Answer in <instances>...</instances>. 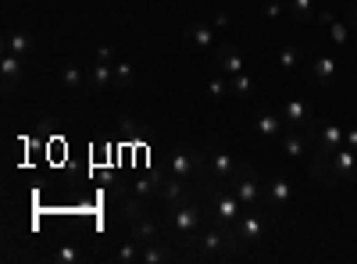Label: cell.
Listing matches in <instances>:
<instances>
[{"mask_svg": "<svg viewBox=\"0 0 357 264\" xmlns=\"http://www.w3.org/2000/svg\"><path fill=\"white\" fill-rule=\"evenodd\" d=\"M311 175L321 186L357 179V150L354 146H340L336 154H311Z\"/></svg>", "mask_w": 357, "mask_h": 264, "instance_id": "1", "label": "cell"}, {"mask_svg": "<svg viewBox=\"0 0 357 264\" xmlns=\"http://www.w3.org/2000/svg\"><path fill=\"white\" fill-rule=\"evenodd\" d=\"M165 222H168V236L190 247L193 236H197V228L204 225V211H200V203L193 196H186V200H178L175 208H168Z\"/></svg>", "mask_w": 357, "mask_h": 264, "instance_id": "2", "label": "cell"}, {"mask_svg": "<svg viewBox=\"0 0 357 264\" xmlns=\"http://www.w3.org/2000/svg\"><path fill=\"white\" fill-rule=\"evenodd\" d=\"M229 186H232L236 196H240L243 211H268L264 208V189L257 183V168L254 164H240V171H236V179Z\"/></svg>", "mask_w": 357, "mask_h": 264, "instance_id": "3", "label": "cell"}, {"mask_svg": "<svg viewBox=\"0 0 357 264\" xmlns=\"http://www.w3.org/2000/svg\"><path fill=\"white\" fill-rule=\"evenodd\" d=\"M304 79L314 86V90H329V86H336V61L325 54H307L304 57Z\"/></svg>", "mask_w": 357, "mask_h": 264, "instance_id": "4", "label": "cell"}, {"mask_svg": "<svg viewBox=\"0 0 357 264\" xmlns=\"http://www.w3.org/2000/svg\"><path fill=\"white\" fill-rule=\"evenodd\" d=\"M279 114H282L286 129H304V132H311V129L318 125L314 107H311L307 100H286V104L279 107Z\"/></svg>", "mask_w": 357, "mask_h": 264, "instance_id": "5", "label": "cell"}, {"mask_svg": "<svg viewBox=\"0 0 357 264\" xmlns=\"http://www.w3.org/2000/svg\"><path fill=\"white\" fill-rule=\"evenodd\" d=\"M200 161H204V154H197V150H175L168 157V175H175L183 183H193V179H200Z\"/></svg>", "mask_w": 357, "mask_h": 264, "instance_id": "6", "label": "cell"}, {"mask_svg": "<svg viewBox=\"0 0 357 264\" xmlns=\"http://www.w3.org/2000/svg\"><path fill=\"white\" fill-rule=\"evenodd\" d=\"M236 232L243 236V243H257V240H264V232H268V218H264V211H247L240 222H236Z\"/></svg>", "mask_w": 357, "mask_h": 264, "instance_id": "7", "label": "cell"}, {"mask_svg": "<svg viewBox=\"0 0 357 264\" xmlns=\"http://www.w3.org/2000/svg\"><path fill=\"white\" fill-rule=\"evenodd\" d=\"M289 196H293L289 179H272V183H264V208H268V211H286Z\"/></svg>", "mask_w": 357, "mask_h": 264, "instance_id": "8", "label": "cell"}, {"mask_svg": "<svg viewBox=\"0 0 357 264\" xmlns=\"http://www.w3.org/2000/svg\"><path fill=\"white\" fill-rule=\"evenodd\" d=\"M254 132H257L261 139H282V132H286L282 114H279V111H261L257 118H254Z\"/></svg>", "mask_w": 357, "mask_h": 264, "instance_id": "9", "label": "cell"}, {"mask_svg": "<svg viewBox=\"0 0 357 264\" xmlns=\"http://www.w3.org/2000/svg\"><path fill=\"white\" fill-rule=\"evenodd\" d=\"M307 150H311V132H304V129H286L282 132V154L286 157L301 161Z\"/></svg>", "mask_w": 357, "mask_h": 264, "instance_id": "10", "label": "cell"}, {"mask_svg": "<svg viewBox=\"0 0 357 264\" xmlns=\"http://www.w3.org/2000/svg\"><path fill=\"white\" fill-rule=\"evenodd\" d=\"M215 61H218V68H222L225 75H240V72H247V57H243L240 50H236V47H229V43H222V47H218Z\"/></svg>", "mask_w": 357, "mask_h": 264, "instance_id": "11", "label": "cell"}, {"mask_svg": "<svg viewBox=\"0 0 357 264\" xmlns=\"http://www.w3.org/2000/svg\"><path fill=\"white\" fill-rule=\"evenodd\" d=\"M218 33V29L211 25V22H190L186 29H183V36L190 40V43H197V47H215V36Z\"/></svg>", "mask_w": 357, "mask_h": 264, "instance_id": "12", "label": "cell"}, {"mask_svg": "<svg viewBox=\"0 0 357 264\" xmlns=\"http://www.w3.org/2000/svg\"><path fill=\"white\" fill-rule=\"evenodd\" d=\"M0 75H4V86H8V90H15L18 79H22V57L4 50V61H0Z\"/></svg>", "mask_w": 357, "mask_h": 264, "instance_id": "13", "label": "cell"}, {"mask_svg": "<svg viewBox=\"0 0 357 264\" xmlns=\"http://www.w3.org/2000/svg\"><path fill=\"white\" fill-rule=\"evenodd\" d=\"M175 254L168 250V243L165 240H158V243H146L143 247V254H139V261L143 264H165V261H172Z\"/></svg>", "mask_w": 357, "mask_h": 264, "instance_id": "14", "label": "cell"}, {"mask_svg": "<svg viewBox=\"0 0 357 264\" xmlns=\"http://www.w3.org/2000/svg\"><path fill=\"white\" fill-rule=\"evenodd\" d=\"M304 50L301 47H282L279 50V68H286V72H293V68H304Z\"/></svg>", "mask_w": 357, "mask_h": 264, "instance_id": "15", "label": "cell"}, {"mask_svg": "<svg viewBox=\"0 0 357 264\" xmlns=\"http://www.w3.org/2000/svg\"><path fill=\"white\" fill-rule=\"evenodd\" d=\"M89 75H93V90L100 93L104 86H111V82H114V65H107V61H97L93 68H89Z\"/></svg>", "mask_w": 357, "mask_h": 264, "instance_id": "16", "label": "cell"}, {"mask_svg": "<svg viewBox=\"0 0 357 264\" xmlns=\"http://www.w3.org/2000/svg\"><path fill=\"white\" fill-rule=\"evenodd\" d=\"M132 82H136V68H132V65H126V61H118V65H114V86L129 90Z\"/></svg>", "mask_w": 357, "mask_h": 264, "instance_id": "17", "label": "cell"}, {"mask_svg": "<svg viewBox=\"0 0 357 264\" xmlns=\"http://www.w3.org/2000/svg\"><path fill=\"white\" fill-rule=\"evenodd\" d=\"M82 79H86V75H82V68H75V65L61 68V82H65V90H72V93H75V90H82Z\"/></svg>", "mask_w": 357, "mask_h": 264, "instance_id": "18", "label": "cell"}, {"mask_svg": "<svg viewBox=\"0 0 357 264\" xmlns=\"http://www.w3.org/2000/svg\"><path fill=\"white\" fill-rule=\"evenodd\" d=\"M29 47H33V40H29L25 33H15V36H8V43H4V50H8V54H18V57L29 54Z\"/></svg>", "mask_w": 357, "mask_h": 264, "instance_id": "19", "label": "cell"}, {"mask_svg": "<svg viewBox=\"0 0 357 264\" xmlns=\"http://www.w3.org/2000/svg\"><path fill=\"white\" fill-rule=\"evenodd\" d=\"M289 11L296 22H307L314 15V0H289Z\"/></svg>", "mask_w": 357, "mask_h": 264, "instance_id": "20", "label": "cell"}, {"mask_svg": "<svg viewBox=\"0 0 357 264\" xmlns=\"http://www.w3.org/2000/svg\"><path fill=\"white\" fill-rule=\"evenodd\" d=\"M232 93H240V97L254 93V79H250L247 72H240V75H232Z\"/></svg>", "mask_w": 357, "mask_h": 264, "instance_id": "21", "label": "cell"}, {"mask_svg": "<svg viewBox=\"0 0 357 264\" xmlns=\"http://www.w3.org/2000/svg\"><path fill=\"white\" fill-rule=\"evenodd\" d=\"M207 93H211V97H215V100H218V97H225V93H229V86H225V82H222V79H218V75H215V79H211V82H207Z\"/></svg>", "mask_w": 357, "mask_h": 264, "instance_id": "22", "label": "cell"}, {"mask_svg": "<svg viewBox=\"0 0 357 264\" xmlns=\"http://www.w3.org/2000/svg\"><path fill=\"white\" fill-rule=\"evenodd\" d=\"M329 29H333V40H336V43H347V40H350V36H347V25H343V22L329 18Z\"/></svg>", "mask_w": 357, "mask_h": 264, "instance_id": "23", "label": "cell"}, {"mask_svg": "<svg viewBox=\"0 0 357 264\" xmlns=\"http://www.w3.org/2000/svg\"><path fill=\"white\" fill-rule=\"evenodd\" d=\"M282 11H286L282 0H268V4H264V18H279Z\"/></svg>", "mask_w": 357, "mask_h": 264, "instance_id": "24", "label": "cell"}, {"mask_svg": "<svg viewBox=\"0 0 357 264\" xmlns=\"http://www.w3.org/2000/svg\"><path fill=\"white\" fill-rule=\"evenodd\" d=\"M54 261H65V264H68V261H79V250L65 247V250H57V254H54Z\"/></svg>", "mask_w": 357, "mask_h": 264, "instance_id": "25", "label": "cell"}, {"mask_svg": "<svg viewBox=\"0 0 357 264\" xmlns=\"http://www.w3.org/2000/svg\"><path fill=\"white\" fill-rule=\"evenodd\" d=\"M229 22H232L229 15H215V18H211V25H215V29H229Z\"/></svg>", "mask_w": 357, "mask_h": 264, "instance_id": "26", "label": "cell"}, {"mask_svg": "<svg viewBox=\"0 0 357 264\" xmlns=\"http://www.w3.org/2000/svg\"><path fill=\"white\" fill-rule=\"evenodd\" d=\"M97 61H107V65H114V50H111V47H107V50H100V54H97Z\"/></svg>", "mask_w": 357, "mask_h": 264, "instance_id": "27", "label": "cell"}, {"mask_svg": "<svg viewBox=\"0 0 357 264\" xmlns=\"http://www.w3.org/2000/svg\"><path fill=\"white\" fill-rule=\"evenodd\" d=\"M347 18L354 22V29H357V0H354V4H350V11H347Z\"/></svg>", "mask_w": 357, "mask_h": 264, "instance_id": "28", "label": "cell"}, {"mask_svg": "<svg viewBox=\"0 0 357 264\" xmlns=\"http://www.w3.org/2000/svg\"><path fill=\"white\" fill-rule=\"evenodd\" d=\"M347 146H354V150H357V129H350V136H347Z\"/></svg>", "mask_w": 357, "mask_h": 264, "instance_id": "29", "label": "cell"}, {"mask_svg": "<svg viewBox=\"0 0 357 264\" xmlns=\"http://www.w3.org/2000/svg\"><path fill=\"white\" fill-rule=\"evenodd\" d=\"M354 40H357V36H354Z\"/></svg>", "mask_w": 357, "mask_h": 264, "instance_id": "30", "label": "cell"}]
</instances>
